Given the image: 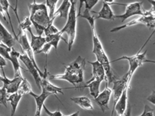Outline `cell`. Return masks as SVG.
<instances>
[{"mask_svg": "<svg viewBox=\"0 0 155 116\" xmlns=\"http://www.w3.org/2000/svg\"><path fill=\"white\" fill-rule=\"evenodd\" d=\"M71 100L76 105L82 109L87 111H92L94 110V107L92 101L88 97L86 96L72 97Z\"/></svg>", "mask_w": 155, "mask_h": 116, "instance_id": "obj_20", "label": "cell"}, {"mask_svg": "<svg viewBox=\"0 0 155 116\" xmlns=\"http://www.w3.org/2000/svg\"><path fill=\"white\" fill-rule=\"evenodd\" d=\"M0 76H1V75H0Z\"/></svg>", "mask_w": 155, "mask_h": 116, "instance_id": "obj_43", "label": "cell"}, {"mask_svg": "<svg viewBox=\"0 0 155 116\" xmlns=\"http://www.w3.org/2000/svg\"><path fill=\"white\" fill-rule=\"evenodd\" d=\"M56 18H53L51 19V22L50 23L49 25L45 28L44 30V33H45L46 37L50 36V35H54L59 32V30L54 26L53 23Z\"/></svg>", "mask_w": 155, "mask_h": 116, "instance_id": "obj_29", "label": "cell"}, {"mask_svg": "<svg viewBox=\"0 0 155 116\" xmlns=\"http://www.w3.org/2000/svg\"><path fill=\"white\" fill-rule=\"evenodd\" d=\"M10 60L13 67L14 70V77H20L23 78L21 74V67L20 64L19 59L21 55V53L18 52L13 48H12V51L10 53Z\"/></svg>", "mask_w": 155, "mask_h": 116, "instance_id": "obj_18", "label": "cell"}, {"mask_svg": "<svg viewBox=\"0 0 155 116\" xmlns=\"http://www.w3.org/2000/svg\"><path fill=\"white\" fill-rule=\"evenodd\" d=\"M154 110L152 108L146 104L142 113L138 116H154Z\"/></svg>", "mask_w": 155, "mask_h": 116, "instance_id": "obj_33", "label": "cell"}, {"mask_svg": "<svg viewBox=\"0 0 155 116\" xmlns=\"http://www.w3.org/2000/svg\"><path fill=\"white\" fill-rule=\"evenodd\" d=\"M7 66V61L3 57L0 55V68H2Z\"/></svg>", "mask_w": 155, "mask_h": 116, "instance_id": "obj_36", "label": "cell"}, {"mask_svg": "<svg viewBox=\"0 0 155 116\" xmlns=\"http://www.w3.org/2000/svg\"><path fill=\"white\" fill-rule=\"evenodd\" d=\"M52 46L49 44V43L46 42L42 48L37 52L36 54H40V53H44L46 55V58H48V56L49 53L50 51Z\"/></svg>", "mask_w": 155, "mask_h": 116, "instance_id": "obj_32", "label": "cell"}, {"mask_svg": "<svg viewBox=\"0 0 155 116\" xmlns=\"http://www.w3.org/2000/svg\"><path fill=\"white\" fill-rule=\"evenodd\" d=\"M27 31L30 32L31 37V43H30L31 47L34 51V54H36L46 43V38L42 36H36L34 35L31 28L28 29Z\"/></svg>", "mask_w": 155, "mask_h": 116, "instance_id": "obj_19", "label": "cell"}, {"mask_svg": "<svg viewBox=\"0 0 155 116\" xmlns=\"http://www.w3.org/2000/svg\"><path fill=\"white\" fill-rule=\"evenodd\" d=\"M102 81L99 80L90 79L87 81L86 85L82 87H77L76 89L88 88L91 97L95 98L100 92V86Z\"/></svg>", "mask_w": 155, "mask_h": 116, "instance_id": "obj_21", "label": "cell"}, {"mask_svg": "<svg viewBox=\"0 0 155 116\" xmlns=\"http://www.w3.org/2000/svg\"><path fill=\"white\" fill-rule=\"evenodd\" d=\"M71 6V2L70 1H63L59 8L56 11L54 17L57 18L59 16L60 18H63L65 19H67L70 9Z\"/></svg>", "mask_w": 155, "mask_h": 116, "instance_id": "obj_22", "label": "cell"}, {"mask_svg": "<svg viewBox=\"0 0 155 116\" xmlns=\"http://www.w3.org/2000/svg\"><path fill=\"white\" fill-rule=\"evenodd\" d=\"M32 91L31 86L29 82L27 80V79L24 78L21 83L17 92L23 96L25 94H29Z\"/></svg>", "mask_w": 155, "mask_h": 116, "instance_id": "obj_26", "label": "cell"}, {"mask_svg": "<svg viewBox=\"0 0 155 116\" xmlns=\"http://www.w3.org/2000/svg\"><path fill=\"white\" fill-rule=\"evenodd\" d=\"M27 116V115H26V116Z\"/></svg>", "mask_w": 155, "mask_h": 116, "instance_id": "obj_42", "label": "cell"}, {"mask_svg": "<svg viewBox=\"0 0 155 116\" xmlns=\"http://www.w3.org/2000/svg\"><path fill=\"white\" fill-rule=\"evenodd\" d=\"M0 14L2 16L3 19H4L7 23H8V21H7V18H6V15H5V12H4V10H3V8H2V6L1 3H0Z\"/></svg>", "mask_w": 155, "mask_h": 116, "instance_id": "obj_37", "label": "cell"}, {"mask_svg": "<svg viewBox=\"0 0 155 116\" xmlns=\"http://www.w3.org/2000/svg\"><path fill=\"white\" fill-rule=\"evenodd\" d=\"M154 32H155V30L153 31V32L150 34L149 37L148 38L147 40L146 41V42L144 43L143 46L140 48V49L135 55L131 56H122V57H120L112 61H110V63L120 60L127 61L129 63V69L127 72L130 76L132 77L133 74H134L136 70L144 63H149H149H155V61H154L150 60L147 58V50L143 52H141V50L147 45V43L150 40L151 37H152L153 34H154Z\"/></svg>", "mask_w": 155, "mask_h": 116, "instance_id": "obj_3", "label": "cell"}, {"mask_svg": "<svg viewBox=\"0 0 155 116\" xmlns=\"http://www.w3.org/2000/svg\"><path fill=\"white\" fill-rule=\"evenodd\" d=\"M125 116H131V108L130 107H128L127 111L125 114Z\"/></svg>", "mask_w": 155, "mask_h": 116, "instance_id": "obj_38", "label": "cell"}, {"mask_svg": "<svg viewBox=\"0 0 155 116\" xmlns=\"http://www.w3.org/2000/svg\"><path fill=\"white\" fill-rule=\"evenodd\" d=\"M85 4V9L91 11L92 9L98 3L99 0H86L82 1Z\"/></svg>", "mask_w": 155, "mask_h": 116, "instance_id": "obj_31", "label": "cell"}, {"mask_svg": "<svg viewBox=\"0 0 155 116\" xmlns=\"http://www.w3.org/2000/svg\"><path fill=\"white\" fill-rule=\"evenodd\" d=\"M132 78V77L130 76L128 73L127 72L122 78L119 79H115L112 81L113 88H112V91L113 101H114L112 111H115L114 108L116 103L121 96L127 82L129 81H131Z\"/></svg>", "mask_w": 155, "mask_h": 116, "instance_id": "obj_10", "label": "cell"}, {"mask_svg": "<svg viewBox=\"0 0 155 116\" xmlns=\"http://www.w3.org/2000/svg\"><path fill=\"white\" fill-rule=\"evenodd\" d=\"M8 93L4 87L0 88V104H2L6 108L8 107Z\"/></svg>", "mask_w": 155, "mask_h": 116, "instance_id": "obj_30", "label": "cell"}, {"mask_svg": "<svg viewBox=\"0 0 155 116\" xmlns=\"http://www.w3.org/2000/svg\"><path fill=\"white\" fill-rule=\"evenodd\" d=\"M17 36H18V38L17 41L18 42L21 49L23 50V52H24L23 53L26 54L27 56L29 58L31 61L32 63H33L34 66L38 71L41 77L42 78L43 76V72H42L40 69L37 62H36L35 58V54L31 47L30 44L29 42L26 31H23L19 29V33Z\"/></svg>", "mask_w": 155, "mask_h": 116, "instance_id": "obj_7", "label": "cell"}, {"mask_svg": "<svg viewBox=\"0 0 155 116\" xmlns=\"http://www.w3.org/2000/svg\"><path fill=\"white\" fill-rule=\"evenodd\" d=\"M19 59L24 63V65L28 69L27 71L30 72L34 78L36 85L38 86L39 88L41 89V88L40 83L41 81V78L38 71L34 66L33 63H32L31 61L29 58L28 57L25 53L21 54Z\"/></svg>", "mask_w": 155, "mask_h": 116, "instance_id": "obj_13", "label": "cell"}, {"mask_svg": "<svg viewBox=\"0 0 155 116\" xmlns=\"http://www.w3.org/2000/svg\"><path fill=\"white\" fill-rule=\"evenodd\" d=\"M112 95V91L108 87L107 83L103 91L100 92L97 96L94 98V101L100 107L102 112L109 110V102Z\"/></svg>", "mask_w": 155, "mask_h": 116, "instance_id": "obj_11", "label": "cell"}, {"mask_svg": "<svg viewBox=\"0 0 155 116\" xmlns=\"http://www.w3.org/2000/svg\"><path fill=\"white\" fill-rule=\"evenodd\" d=\"M29 95L33 97L36 102V110L34 116H41V110L44 105V102L48 97L51 95V94L44 89H42V92L40 95L36 94L33 91L31 92Z\"/></svg>", "mask_w": 155, "mask_h": 116, "instance_id": "obj_15", "label": "cell"}, {"mask_svg": "<svg viewBox=\"0 0 155 116\" xmlns=\"http://www.w3.org/2000/svg\"><path fill=\"white\" fill-rule=\"evenodd\" d=\"M155 3L153 2L152 8L149 10L145 11L143 16H140V18L133 20L124 25L115 27L110 30V32H117L126 28L140 24L145 25L150 28L154 29L155 26Z\"/></svg>", "mask_w": 155, "mask_h": 116, "instance_id": "obj_6", "label": "cell"}, {"mask_svg": "<svg viewBox=\"0 0 155 116\" xmlns=\"http://www.w3.org/2000/svg\"><path fill=\"white\" fill-rule=\"evenodd\" d=\"M0 3H1L2 8H3L5 14H7V16H8L12 32H13V35L14 36V38H15V40L17 41L18 38V36H17V35H16L15 31H14L13 24H12V21L11 17L9 12V7H11V5H10L9 2L8 1H7V0H1L0 1Z\"/></svg>", "mask_w": 155, "mask_h": 116, "instance_id": "obj_25", "label": "cell"}, {"mask_svg": "<svg viewBox=\"0 0 155 116\" xmlns=\"http://www.w3.org/2000/svg\"><path fill=\"white\" fill-rule=\"evenodd\" d=\"M47 63H46L45 66L44 67L45 69H44V71L43 72V76L41 78V81L40 83L41 88V89H44V90L46 91L49 93H51V95H55V97L61 102L60 100L58 98L57 95L59 94V93L64 95V92L63 91V90L74 89V87H72V88H60V87L55 86L54 84H52L51 82H50L48 78V69H47Z\"/></svg>", "mask_w": 155, "mask_h": 116, "instance_id": "obj_9", "label": "cell"}, {"mask_svg": "<svg viewBox=\"0 0 155 116\" xmlns=\"http://www.w3.org/2000/svg\"><path fill=\"white\" fill-rule=\"evenodd\" d=\"M2 76H0V81H1V80L2 79Z\"/></svg>", "mask_w": 155, "mask_h": 116, "instance_id": "obj_41", "label": "cell"}, {"mask_svg": "<svg viewBox=\"0 0 155 116\" xmlns=\"http://www.w3.org/2000/svg\"><path fill=\"white\" fill-rule=\"evenodd\" d=\"M12 48L7 46L2 42H0V55L4 58L10 60V53Z\"/></svg>", "mask_w": 155, "mask_h": 116, "instance_id": "obj_28", "label": "cell"}, {"mask_svg": "<svg viewBox=\"0 0 155 116\" xmlns=\"http://www.w3.org/2000/svg\"><path fill=\"white\" fill-rule=\"evenodd\" d=\"M1 69L3 73V76L1 80V81L3 82V87L5 88L8 94V93L13 94L17 92L21 83L22 82V80L24 79V78H20V77H14L12 79H10L6 76L3 68Z\"/></svg>", "mask_w": 155, "mask_h": 116, "instance_id": "obj_12", "label": "cell"}, {"mask_svg": "<svg viewBox=\"0 0 155 116\" xmlns=\"http://www.w3.org/2000/svg\"><path fill=\"white\" fill-rule=\"evenodd\" d=\"M30 19L32 25H40L46 28L51 22L48 13V8L46 4L43 3H37L34 1L28 5Z\"/></svg>", "mask_w": 155, "mask_h": 116, "instance_id": "obj_5", "label": "cell"}, {"mask_svg": "<svg viewBox=\"0 0 155 116\" xmlns=\"http://www.w3.org/2000/svg\"><path fill=\"white\" fill-rule=\"evenodd\" d=\"M79 17L86 19L90 26L93 41L92 53L96 56L97 61L101 63L104 67L106 72V82L109 86L110 83H112V81L115 79V77L112 72L110 61L104 50L101 41L100 40L96 31L95 17L91 15L90 11L86 9L84 10L83 13L79 12L78 14V18Z\"/></svg>", "mask_w": 155, "mask_h": 116, "instance_id": "obj_1", "label": "cell"}, {"mask_svg": "<svg viewBox=\"0 0 155 116\" xmlns=\"http://www.w3.org/2000/svg\"><path fill=\"white\" fill-rule=\"evenodd\" d=\"M70 1L71 2V6L67 19V22L62 29L60 31L62 34L66 33L68 35V41H67V44L69 51H71L76 40L77 19L78 18L76 9L77 1L73 0Z\"/></svg>", "mask_w": 155, "mask_h": 116, "instance_id": "obj_4", "label": "cell"}, {"mask_svg": "<svg viewBox=\"0 0 155 116\" xmlns=\"http://www.w3.org/2000/svg\"><path fill=\"white\" fill-rule=\"evenodd\" d=\"M147 100L150 102L153 105L155 104V90L152 91V92L150 95H149L148 97L147 98Z\"/></svg>", "mask_w": 155, "mask_h": 116, "instance_id": "obj_35", "label": "cell"}, {"mask_svg": "<svg viewBox=\"0 0 155 116\" xmlns=\"http://www.w3.org/2000/svg\"><path fill=\"white\" fill-rule=\"evenodd\" d=\"M15 38L0 21V42L12 48L15 44Z\"/></svg>", "mask_w": 155, "mask_h": 116, "instance_id": "obj_17", "label": "cell"}, {"mask_svg": "<svg viewBox=\"0 0 155 116\" xmlns=\"http://www.w3.org/2000/svg\"><path fill=\"white\" fill-rule=\"evenodd\" d=\"M22 97H23V95L20 94L18 92H16L13 94H12V95L8 98V101H9L12 107L11 113L10 116H14L15 115L19 103Z\"/></svg>", "mask_w": 155, "mask_h": 116, "instance_id": "obj_23", "label": "cell"}, {"mask_svg": "<svg viewBox=\"0 0 155 116\" xmlns=\"http://www.w3.org/2000/svg\"><path fill=\"white\" fill-rule=\"evenodd\" d=\"M62 35L63 34L59 31V32L56 33V34L47 36V37H45L46 42L49 43L52 47L55 48V50L57 51L58 46L59 43L60 41H64L66 43H67V41L63 38Z\"/></svg>", "mask_w": 155, "mask_h": 116, "instance_id": "obj_24", "label": "cell"}, {"mask_svg": "<svg viewBox=\"0 0 155 116\" xmlns=\"http://www.w3.org/2000/svg\"><path fill=\"white\" fill-rule=\"evenodd\" d=\"M92 67L91 80H99L106 81V75L104 67L101 63L96 60L94 61H88Z\"/></svg>", "mask_w": 155, "mask_h": 116, "instance_id": "obj_16", "label": "cell"}, {"mask_svg": "<svg viewBox=\"0 0 155 116\" xmlns=\"http://www.w3.org/2000/svg\"><path fill=\"white\" fill-rule=\"evenodd\" d=\"M91 12L97 14V16L95 18V20L101 19L105 20L113 21L115 19V15L110 5L106 1H103L102 8L99 12H95L91 11Z\"/></svg>", "mask_w": 155, "mask_h": 116, "instance_id": "obj_14", "label": "cell"}, {"mask_svg": "<svg viewBox=\"0 0 155 116\" xmlns=\"http://www.w3.org/2000/svg\"><path fill=\"white\" fill-rule=\"evenodd\" d=\"M113 114H114V113H113V112H111V115H110V116H113Z\"/></svg>", "mask_w": 155, "mask_h": 116, "instance_id": "obj_40", "label": "cell"}, {"mask_svg": "<svg viewBox=\"0 0 155 116\" xmlns=\"http://www.w3.org/2000/svg\"><path fill=\"white\" fill-rule=\"evenodd\" d=\"M142 3L143 2H136L126 4L124 13L120 15H115V19H120L121 22H123L133 16H143L145 11L142 8Z\"/></svg>", "mask_w": 155, "mask_h": 116, "instance_id": "obj_8", "label": "cell"}, {"mask_svg": "<svg viewBox=\"0 0 155 116\" xmlns=\"http://www.w3.org/2000/svg\"><path fill=\"white\" fill-rule=\"evenodd\" d=\"M0 88H1V87H0Z\"/></svg>", "mask_w": 155, "mask_h": 116, "instance_id": "obj_44", "label": "cell"}, {"mask_svg": "<svg viewBox=\"0 0 155 116\" xmlns=\"http://www.w3.org/2000/svg\"><path fill=\"white\" fill-rule=\"evenodd\" d=\"M43 108L44 109L46 114L48 116H63V114L59 109L54 112H51L47 108L45 104L43 106Z\"/></svg>", "mask_w": 155, "mask_h": 116, "instance_id": "obj_34", "label": "cell"}, {"mask_svg": "<svg viewBox=\"0 0 155 116\" xmlns=\"http://www.w3.org/2000/svg\"><path fill=\"white\" fill-rule=\"evenodd\" d=\"M80 115V111H77L76 112H74V113H72V114H70L68 115H64L63 116H79Z\"/></svg>", "mask_w": 155, "mask_h": 116, "instance_id": "obj_39", "label": "cell"}, {"mask_svg": "<svg viewBox=\"0 0 155 116\" xmlns=\"http://www.w3.org/2000/svg\"><path fill=\"white\" fill-rule=\"evenodd\" d=\"M85 58L79 56L67 66L63 74L49 75V79L66 81L76 88L77 84L84 81V71L86 68Z\"/></svg>", "mask_w": 155, "mask_h": 116, "instance_id": "obj_2", "label": "cell"}, {"mask_svg": "<svg viewBox=\"0 0 155 116\" xmlns=\"http://www.w3.org/2000/svg\"><path fill=\"white\" fill-rule=\"evenodd\" d=\"M58 1L57 0H47L46 1V5L47 8H48L49 10V17L51 20L53 18H56L54 17V14L56 12V8Z\"/></svg>", "mask_w": 155, "mask_h": 116, "instance_id": "obj_27", "label": "cell"}]
</instances>
